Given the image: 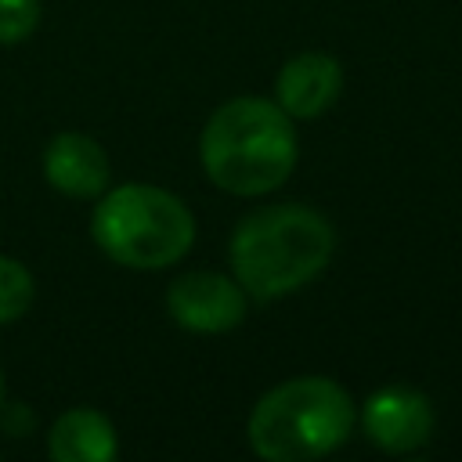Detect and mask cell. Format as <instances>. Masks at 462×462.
<instances>
[{
  "instance_id": "obj_11",
  "label": "cell",
  "mask_w": 462,
  "mask_h": 462,
  "mask_svg": "<svg viewBox=\"0 0 462 462\" xmlns=\"http://www.w3.org/2000/svg\"><path fill=\"white\" fill-rule=\"evenodd\" d=\"M40 22V0H0V43L25 40Z\"/></svg>"
},
{
  "instance_id": "obj_9",
  "label": "cell",
  "mask_w": 462,
  "mask_h": 462,
  "mask_svg": "<svg viewBox=\"0 0 462 462\" xmlns=\"http://www.w3.org/2000/svg\"><path fill=\"white\" fill-rule=\"evenodd\" d=\"M47 451L54 462H112L119 451L112 422L94 408H72L58 415L47 437Z\"/></svg>"
},
{
  "instance_id": "obj_2",
  "label": "cell",
  "mask_w": 462,
  "mask_h": 462,
  "mask_svg": "<svg viewBox=\"0 0 462 462\" xmlns=\"http://www.w3.org/2000/svg\"><path fill=\"white\" fill-rule=\"evenodd\" d=\"M332 224L300 202L263 206L231 235V271L249 296L274 300L303 289L332 260Z\"/></svg>"
},
{
  "instance_id": "obj_1",
  "label": "cell",
  "mask_w": 462,
  "mask_h": 462,
  "mask_svg": "<svg viewBox=\"0 0 462 462\" xmlns=\"http://www.w3.org/2000/svg\"><path fill=\"white\" fill-rule=\"evenodd\" d=\"M206 177L231 195H267L296 166L292 116L267 97H235L220 105L199 141Z\"/></svg>"
},
{
  "instance_id": "obj_6",
  "label": "cell",
  "mask_w": 462,
  "mask_h": 462,
  "mask_svg": "<svg viewBox=\"0 0 462 462\" xmlns=\"http://www.w3.org/2000/svg\"><path fill=\"white\" fill-rule=\"evenodd\" d=\"M361 426L368 440L390 455L419 451L433 433V408L426 393L411 386H386L375 390L361 408Z\"/></svg>"
},
{
  "instance_id": "obj_4",
  "label": "cell",
  "mask_w": 462,
  "mask_h": 462,
  "mask_svg": "<svg viewBox=\"0 0 462 462\" xmlns=\"http://www.w3.org/2000/svg\"><path fill=\"white\" fill-rule=\"evenodd\" d=\"M90 235L108 260L134 271H159L191 249L195 217L166 188L123 184L94 206Z\"/></svg>"
},
{
  "instance_id": "obj_8",
  "label": "cell",
  "mask_w": 462,
  "mask_h": 462,
  "mask_svg": "<svg viewBox=\"0 0 462 462\" xmlns=\"http://www.w3.org/2000/svg\"><path fill=\"white\" fill-rule=\"evenodd\" d=\"M43 177L61 195L97 199L108 188L112 173H108V155L94 137L65 130L58 137H51V144L43 152Z\"/></svg>"
},
{
  "instance_id": "obj_12",
  "label": "cell",
  "mask_w": 462,
  "mask_h": 462,
  "mask_svg": "<svg viewBox=\"0 0 462 462\" xmlns=\"http://www.w3.org/2000/svg\"><path fill=\"white\" fill-rule=\"evenodd\" d=\"M0 404H4V375H0Z\"/></svg>"
},
{
  "instance_id": "obj_3",
  "label": "cell",
  "mask_w": 462,
  "mask_h": 462,
  "mask_svg": "<svg viewBox=\"0 0 462 462\" xmlns=\"http://www.w3.org/2000/svg\"><path fill=\"white\" fill-rule=\"evenodd\" d=\"M357 422L350 393L325 375H300L267 390L249 415V444L267 462H307L336 451Z\"/></svg>"
},
{
  "instance_id": "obj_10",
  "label": "cell",
  "mask_w": 462,
  "mask_h": 462,
  "mask_svg": "<svg viewBox=\"0 0 462 462\" xmlns=\"http://www.w3.org/2000/svg\"><path fill=\"white\" fill-rule=\"evenodd\" d=\"M32 303V274L25 263L0 256V325L18 321Z\"/></svg>"
},
{
  "instance_id": "obj_7",
  "label": "cell",
  "mask_w": 462,
  "mask_h": 462,
  "mask_svg": "<svg viewBox=\"0 0 462 462\" xmlns=\"http://www.w3.org/2000/svg\"><path fill=\"white\" fill-rule=\"evenodd\" d=\"M339 90H343V69L332 54H321V51H303V54L289 58L274 83L278 105L292 119L325 116L336 105Z\"/></svg>"
},
{
  "instance_id": "obj_5",
  "label": "cell",
  "mask_w": 462,
  "mask_h": 462,
  "mask_svg": "<svg viewBox=\"0 0 462 462\" xmlns=\"http://www.w3.org/2000/svg\"><path fill=\"white\" fill-rule=\"evenodd\" d=\"M166 307L180 328L217 336L245 318V289L238 285V278L217 271H188L170 285Z\"/></svg>"
}]
</instances>
